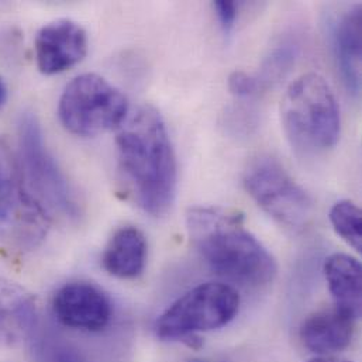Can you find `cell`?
Returning <instances> with one entry per match:
<instances>
[{"instance_id":"ba28073f","label":"cell","mask_w":362,"mask_h":362,"mask_svg":"<svg viewBox=\"0 0 362 362\" xmlns=\"http://www.w3.org/2000/svg\"><path fill=\"white\" fill-rule=\"evenodd\" d=\"M52 310L58 322L82 332H102L112 320L113 306L107 295L88 282H71L57 291Z\"/></svg>"},{"instance_id":"5b68a950","label":"cell","mask_w":362,"mask_h":362,"mask_svg":"<svg viewBox=\"0 0 362 362\" xmlns=\"http://www.w3.org/2000/svg\"><path fill=\"white\" fill-rule=\"evenodd\" d=\"M240 296L226 284L206 282L175 300L157 320L156 333L163 340H180L228 325L237 315Z\"/></svg>"},{"instance_id":"30bf717a","label":"cell","mask_w":362,"mask_h":362,"mask_svg":"<svg viewBox=\"0 0 362 362\" xmlns=\"http://www.w3.org/2000/svg\"><path fill=\"white\" fill-rule=\"evenodd\" d=\"M354 320L340 310L326 309L310 315L300 327L303 346L315 354L327 357L329 354L346 350L354 332Z\"/></svg>"},{"instance_id":"277c9868","label":"cell","mask_w":362,"mask_h":362,"mask_svg":"<svg viewBox=\"0 0 362 362\" xmlns=\"http://www.w3.org/2000/svg\"><path fill=\"white\" fill-rule=\"evenodd\" d=\"M127 115L126 95L96 74H82L72 79L58 103L62 126L81 137H95L119 129Z\"/></svg>"},{"instance_id":"9a60e30c","label":"cell","mask_w":362,"mask_h":362,"mask_svg":"<svg viewBox=\"0 0 362 362\" xmlns=\"http://www.w3.org/2000/svg\"><path fill=\"white\" fill-rule=\"evenodd\" d=\"M35 329V323L28 329L33 333L31 354L35 362H86L71 344Z\"/></svg>"},{"instance_id":"4fadbf2b","label":"cell","mask_w":362,"mask_h":362,"mask_svg":"<svg viewBox=\"0 0 362 362\" xmlns=\"http://www.w3.org/2000/svg\"><path fill=\"white\" fill-rule=\"evenodd\" d=\"M325 275L336 309L357 322L361 317V264L349 254L326 259Z\"/></svg>"},{"instance_id":"7c38bea8","label":"cell","mask_w":362,"mask_h":362,"mask_svg":"<svg viewBox=\"0 0 362 362\" xmlns=\"http://www.w3.org/2000/svg\"><path fill=\"white\" fill-rule=\"evenodd\" d=\"M334 54L347 89L358 95L361 86V6L346 11L334 25Z\"/></svg>"},{"instance_id":"5bb4252c","label":"cell","mask_w":362,"mask_h":362,"mask_svg":"<svg viewBox=\"0 0 362 362\" xmlns=\"http://www.w3.org/2000/svg\"><path fill=\"white\" fill-rule=\"evenodd\" d=\"M361 210L351 200H340L330 210V221L336 233L357 252H361Z\"/></svg>"},{"instance_id":"8fae6325","label":"cell","mask_w":362,"mask_h":362,"mask_svg":"<svg viewBox=\"0 0 362 362\" xmlns=\"http://www.w3.org/2000/svg\"><path fill=\"white\" fill-rule=\"evenodd\" d=\"M102 262L112 276L120 279L140 276L147 262L146 235L134 226L120 227L109 240Z\"/></svg>"},{"instance_id":"d6986e66","label":"cell","mask_w":362,"mask_h":362,"mask_svg":"<svg viewBox=\"0 0 362 362\" xmlns=\"http://www.w3.org/2000/svg\"><path fill=\"white\" fill-rule=\"evenodd\" d=\"M6 102H7V88H6V85H4V82L0 76V110L3 109Z\"/></svg>"},{"instance_id":"8992f818","label":"cell","mask_w":362,"mask_h":362,"mask_svg":"<svg viewBox=\"0 0 362 362\" xmlns=\"http://www.w3.org/2000/svg\"><path fill=\"white\" fill-rule=\"evenodd\" d=\"M243 182L257 204L279 224L291 230L309 224L313 214L310 196L275 158L261 156L252 160Z\"/></svg>"},{"instance_id":"3957f363","label":"cell","mask_w":362,"mask_h":362,"mask_svg":"<svg viewBox=\"0 0 362 362\" xmlns=\"http://www.w3.org/2000/svg\"><path fill=\"white\" fill-rule=\"evenodd\" d=\"M281 120L291 146L306 157L325 154L340 139L337 99L327 81L315 72L288 86L281 102Z\"/></svg>"},{"instance_id":"e0dca14e","label":"cell","mask_w":362,"mask_h":362,"mask_svg":"<svg viewBox=\"0 0 362 362\" xmlns=\"http://www.w3.org/2000/svg\"><path fill=\"white\" fill-rule=\"evenodd\" d=\"M214 8L217 13L220 25L228 34L233 30L235 18H237V4L234 1L218 0L214 3Z\"/></svg>"},{"instance_id":"ac0fdd59","label":"cell","mask_w":362,"mask_h":362,"mask_svg":"<svg viewBox=\"0 0 362 362\" xmlns=\"http://www.w3.org/2000/svg\"><path fill=\"white\" fill-rule=\"evenodd\" d=\"M7 312H10V313L13 312L17 316V319L23 327H27L35 319V312L31 308V303H28L27 300H24L17 308H7V306H4V303L0 299V320L7 317Z\"/></svg>"},{"instance_id":"ffe728a7","label":"cell","mask_w":362,"mask_h":362,"mask_svg":"<svg viewBox=\"0 0 362 362\" xmlns=\"http://www.w3.org/2000/svg\"><path fill=\"white\" fill-rule=\"evenodd\" d=\"M309 362H350L346 360H340V358H334V357H317L315 360Z\"/></svg>"},{"instance_id":"9c48e42d","label":"cell","mask_w":362,"mask_h":362,"mask_svg":"<svg viewBox=\"0 0 362 362\" xmlns=\"http://www.w3.org/2000/svg\"><path fill=\"white\" fill-rule=\"evenodd\" d=\"M35 61L44 75H57L79 64L88 54V34L74 20L58 18L45 24L34 41Z\"/></svg>"},{"instance_id":"44dd1931","label":"cell","mask_w":362,"mask_h":362,"mask_svg":"<svg viewBox=\"0 0 362 362\" xmlns=\"http://www.w3.org/2000/svg\"><path fill=\"white\" fill-rule=\"evenodd\" d=\"M187 362H214V361H209V360H192V361Z\"/></svg>"},{"instance_id":"2e32d148","label":"cell","mask_w":362,"mask_h":362,"mask_svg":"<svg viewBox=\"0 0 362 362\" xmlns=\"http://www.w3.org/2000/svg\"><path fill=\"white\" fill-rule=\"evenodd\" d=\"M258 78L248 75L247 72H233L228 78V89L237 98H250L259 89Z\"/></svg>"},{"instance_id":"6da1fadb","label":"cell","mask_w":362,"mask_h":362,"mask_svg":"<svg viewBox=\"0 0 362 362\" xmlns=\"http://www.w3.org/2000/svg\"><path fill=\"white\" fill-rule=\"evenodd\" d=\"M117 167L136 204L151 216L165 214L177 194L178 167L174 147L160 112L137 107L117 129Z\"/></svg>"},{"instance_id":"7a4b0ae2","label":"cell","mask_w":362,"mask_h":362,"mask_svg":"<svg viewBox=\"0 0 362 362\" xmlns=\"http://www.w3.org/2000/svg\"><path fill=\"white\" fill-rule=\"evenodd\" d=\"M186 223L196 250L220 276L245 286H264L275 279V258L244 227L240 213L221 207H193L187 211Z\"/></svg>"},{"instance_id":"52a82bcc","label":"cell","mask_w":362,"mask_h":362,"mask_svg":"<svg viewBox=\"0 0 362 362\" xmlns=\"http://www.w3.org/2000/svg\"><path fill=\"white\" fill-rule=\"evenodd\" d=\"M18 150L24 181L30 182L34 192H37V200L40 202L41 197L49 207L64 216L76 217L79 206L75 194L57 160L49 153L41 124L33 113H24L20 117Z\"/></svg>"}]
</instances>
